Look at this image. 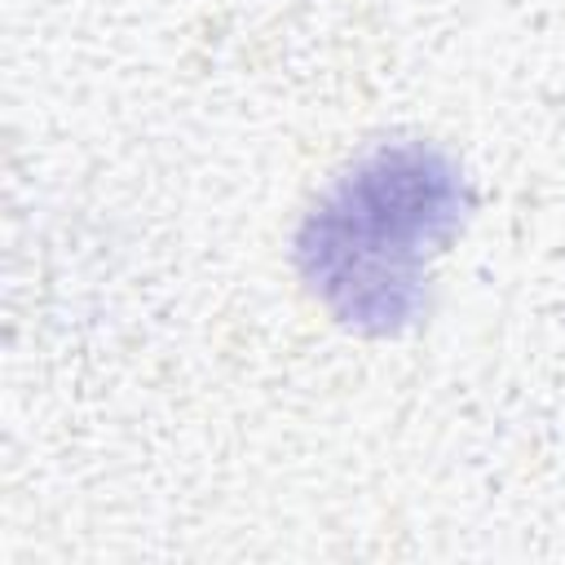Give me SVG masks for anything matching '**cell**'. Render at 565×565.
<instances>
[{
	"instance_id": "obj_1",
	"label": "cell",
	"mask_w": 565,
	"mask_h": 565,
	"mask_svg": "<svg viewBox=\"0 0 565 565\" xmlns=\"http://www.w3.org/2000/svg\"><path fill=\"white\" fill-rule=\"evenodd\" d=\"M468 216L459 163L433 141H380L327 181L296 230L309 296L349 331L397 335L428 305L437 256Z\"/></svg>"
}]
</instances>
